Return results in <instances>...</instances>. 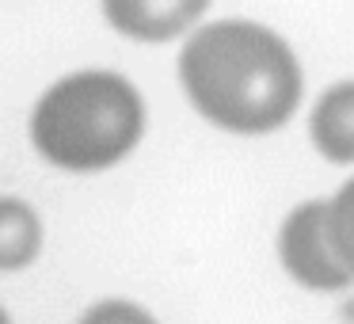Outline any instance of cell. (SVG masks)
<instances>
[{"label": "cell", "mask_w": 354, "mask_h": 324, "mask_svg": "<svg viewBox=\"0 0 354 324\" xmlns=\"http://www.w3.org/2000/svg\"><path fill=\"white\" fill-rule=\"evenodd\" d=\"M145 107L130 80L115 73L65 77L39 100L31 118L35 149L69 172H95L122 161L141 138Z\"/></svg>", "instance_id": "2"}, {"label": "cell", "mask_w": 354, "mask_h": 324, "mask_svg": "<svg viewBox=\"0 0 354 324\" xmlns=\"http://www.w3.org/2000/svg\"><path fill=\"white\" fill-rule=\"evenodd\" d=\"M42 225L19 199H0V271H16L39 255Z\"/></svg>", "instance_id": "6"}, {"label": "cell", "mask_w": 354, "mask_h": 324, "mask_svg": "<svg viewBox=\"0 0 354 324\" xmlns=\"http://www.w3.org/2000/svg\"><path fill=\"white\" fill-rule=\"evenodd\" d=\"M0 324H12V316H8V313H4V309H0Z\"/></svg>", "instance_id": "9"}, {"label": "cell", "mask_w": 354, "mask_h": 324, "mask_svg": "<svg viewBox=\"0 0 354 324\" xmlns=\"http://www.w3.org/2000/svg\"><path fill=\"white\" fill-rule=\"evenodd\" d=\"M191 103L236 134L278 130L301 100V69L274 31L255 24H209L179 54Z\"/></svg>", "instance_id": "1"}, {"label": "cell", "mask_w": 354, "mask_h": 324, "mask_svg": "<svg viewBox=\"0 0 354 324\" xmlns=\"http://www.w3.org/2000/svg\"><path fill=\"white\" fill-rule=\"evenodd\" d=\"M209 0H103L111 27L141 42H164L194 24Z\"/></svg>", "instance_id": "4"}, {"label": "cell", "mask_w": 354, "mask_h": 324, "mask_svg": "<svg viewBox=\"0 0 354 324\" xmlns=\"http://www.w3.org/2000/svg\"><path fill=\"white\" fill-rule=\"evenodd\" d=\"M328 229L339 255L354 267V179L339 187V195L328 202Z\"/></svg>", "instance_id": "7"}, {"label": "cell", "mask_w": 354, "mask_h": 324, "mask_svg": "<svg viewBox=\"0 0 354 324\" xmlns=\"http://www.w3.org/2000/svg\"><path fill=\"white\" fill-rule=\"evenodd\" d=\"M282 267L308 290H343L354 282V267L339 255L328 229V202H305L282 222L278 233Z\"/></svg>", "instance_id": "3"}, {"label": "cell", "mask_w": 354, "mask_h": 324, "mask_svg": "<svg viewBox=\"0 0 354 324\" xmlns=\"http://www.w3.org/2000/svg\"><path fill=\"white\" fill-rule=\"evenodd\" d=\"M308 130H313V145L328 161L335 164L354 161V80L335 84L320 96Z\"/></svg>", "instance_id": "5"}, {"label": "cell", "mask_w": 354, "mask_h": 324, "mask_svg": "<svg viewBox=\"0 0 354 324\" xmlns=\"http://www.w3.org/2000/svg\"><path fill=\"white\" fill-rule=\"evenodd\" d=\"M80 324H156V321L133 301H103V305L88 309Z\"/></svg>", "instance_id": "8"}]
</instances>
